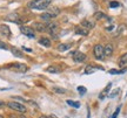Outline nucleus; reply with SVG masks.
Masks as SVG:
<instances>
[{
	"instance_id": "b1692460",
	"label": "nucleus",
	"mask_w": 127,
	"mask_h": 118,
	"mask_svg": "<svg viewBox=\"0 0 127 118\" xmlns=\"http://www.w3.org/2000/svg\"><path fill=\"white\" fill-rule=\"evenodd\" d=\"M78 91L81 94V95H84V94H86V88L85 86H78Z\"/></svg>"
},
{
	"instance_id": "412c9836",
	"label": "nucleus",
	"mask_w": 127,
	"mask_h": 118,
	"mask_svg": "<svg viewBox=\"0 0 127 118\" xmlns=\"http://www.w3.org/2000/svg\"><path fill=\"white\" fill-rule=\"evenodd\" d=\"M53 91L57 92V94H66V90L63 89V88H58V86H54L53 88Z\"/></svg>"
},
{
	"instance_id": "f257e3e1",
	"label": "nucleus",
	"mask_w": 127,
	"mask_h": 118,
	"mask_svg": "<svg viewBox=\"0 0 127 118\" xmlns=\"http://www.w3.org/2000/svg\"><path fill=\"white\" fill-rule=\"evenodd\" d=\"M52 2V0H33L28 4V7L32 9H39V11H42V9H46L50 4Z\"/></svg>"
},
{
	"instance_id": "20e7f679",
	"label": "nucleus",
	"mask_w": 127,
	"mask_h": 118,
	"mask_svg": "<svg viewBox=\"0 0 127 118\" xmlns=\"http://www.w3.org/2000/svg\"><path fill=\"white\" fill-rule=\"evenodd\" d=\"M20 31L23 34H25L26 36L28 37H35V32L32 27H28V26H21L20 27Z\"/></svg>"
},
{
	"instance_id": "dca6fc26",
	"label": "nucleus",
	"mask_w": 127,
	"mask_h": 118,
	"mask_svg": "<svg viewBox=\"0 0 127 118\" xmlns=\"http://www.w3.org/2000/svg\"><path fill=\"white\" fill-rule=\"evenodd\" d=\"M81 26L84 28H86V29H91V28L94 27V25H93L92 22H90L88 20H84V21L81 22Z\"/></svg>"
},
{
	"instance_id": "bb28decb",
	"label": "nucleus",
	"mask_w": 127,
	"mask_h": 118,
	"mask_svg": "<svg viewBox=\"0 0 127 118\" xmlns=\"http://www.w3.org/2000/svg\"><path fill=\"white\" fill-rule=\"evenodd\" d=\"M119 111H120V106H119L118 109H117V111L114 112V115L112 116V118H117V116H118V114H119Z\"/></svg>"
},
{
	"instance_id": "6ab92c4d",
	"label": "nucleus",
	"mask_w": 127,
	"mask_h": 118,
	"mask_svg": "<svg viewBox=\"0 0 127 118\" xmlns=\"http://www.w3.org/2000/svg\"><path fill=\"white\" fill-rule=\"evenodd\" d=\"M11 51H12V54H13L14 56H17V57H24L23 53H21L19 49H17V48H12V49H11Z\"/></svg>"
},
{
	"instance_id": "9d476101",
	"label": "nucleus",
	"mask_w": 127,
	"mask_h": 118,
	"mask_svg": "<svg viewBox=\"0 0 127 118\" xmlns=\"http://www.w3.org/2000/svg\"><path fill=\"white\" fill-rule=\"evenodd\" d=\"M44 21H51L53 18H55V14H53V13H51V12H46V13H44V14H41V17H40Z\"/></svg>"
},
{
	"instance_id": "cd10ccee",
	"label": "nucleus",
	"mask_w": 127,
	"mask_h": 118,
	"mask_svg": "<svg viewBox=\"0 0 127 118\" xmlns=\"http://www.w3.org/2000/svg\"><path fill=\"white\" fill-rule=\"evenodd\" d=\"M0 48H2V49H7V46L2 43V42H0Z\"/></svg>"
},
{
	"instance_id": "423d86ee",
	"label": "nucleus",
	"mask_w": 127,
	"mask_h": 118,
	"mask_svg": "<svg viewBox=\"0 0 127 118\" xmlns=\"http://www.w3.org/2000/svg\"><path fill=\"white\" fill-rule=\"evenodd\" d=\"M9 68L13 69V70H17V71H20V73H25L27 71V66L23 63H12L9 66Z\"/></svg>"
},
{
	"instance_id": "f8f14e48",
	"label": "nucleus",
	"mask_w": 127,
	"mask_h": 118,
	"mask_svg": "<svg viewBox=\"0 0 127 118\" xmlns=\"http://www.w3.org/2000/svg\"><path fill=\"white\" fill-rule=\"evenodd\" d=\"M119 66L124 68V67H127V53H125L124 55H121V57L119 59Z\"/></svg>"
},
{
	"instance_id": "2f4dec72",
	"label": "nucleus",
	"mask_w": 127,
	"mask_h": 118,
	"mask_svg": "<svg viewBox=\"0 0 127 118\" xmlns=\"http://www.w3.org/2000/svg\"><path fill=\"white\" fill-rule=\"evenodd\" d=\"M48 118H58V117H55V116H50Z\"/></svg>"
},
{
	"instance_id": "aec40b11",
	"label": "nucleus",
	"mask_w": 127,
	"mask_h": 118,
	"mask_svg": "<svg viewBox=\"0 0 127 118\" xmlns=\"http://www.w3.org/2000/svg\"><path fill=\"white\" fill-rule=\"evenodd\" d=\"M67 104L71 105V106H73V108H79V106H80V103H78V102H74V101H71V100L67 101Z\"/></svg>"
},
{
	"instance_id": "a211bd4d",
	"label": "nucleus",
	"mask_w": 127,
	"mask_h": 118,
	"mask_svg": "<svg viewBox=\"0 0 127 118\" xmlns=\"http://www.w3.org/2000/svg\"><path fill=\"white\" fill-rule=\"evenodd\" d=\"M47 71H48V73H53V74H58L60 71V69L58 68L57 66H51V67L47 68Z\"/></svg>"
},
{
	"instance_id": "c756f323",
	"label": "nucleus",
	"mask_w": 127,
	"mask_h": 118,
	"mask_svg": "<svg viewBox=\"0 0 127 118\" xmlns=\"http://www.w3.org/2000/svg\"><path fill=\"white\" fill-rule=\"evenodd\" d=\"M4 102H1V101H0V108H1V106H4Z\"/></svg>"
},
{
	"instance_id": "6e6552de",
	"label": "nucleus",
	"mask_w": 127,
	"mask_h": 118,
	"mask_svg": "<svg viewBox=\"0 0 127 118\" xmlns=\"http://www.w3.org/2000/svg\"><path fill=\"white\" fill-rule=\"evenodd\" d=\"M0 34L2 36H7V37L11 36V29H9L7 25H1L0 26Z\"/></svg>"
},
{
	"instance_id": "9b49d317",
	"label": "nucleus",
	"mask_w": 127,
	"mask_h": 118,
	"mask_svg": "<svg viewBox=\"0 0 127 118\" xmlns=\"http://www.w3.org/2000/svg\"><path fill=\"white\" fill-rule=\"evenodd\" d=\"M104 54L105 56H111V55L113 54V46L112 45H106L104 47Z\"/></svg>"
},
{
	"instance_id": "1a4fd4ad",
	"label": "nucleus",
	"mask_w": 127,
	"mask_h": 118,
	"mask_svg": "<svg viewBox=\"0 0 127 118\" xmlns=\"http://www.w3.org/2000/svg\"><path fill=\"white\" fill-rule=\"evenodd\" d=\"M33 27H34V29L38 31V32H45V31H47L46 23H42V22H34Z\"/></svg>"
},
{
	"instance_id": "5701e85b",
	"label": "nucleus",
	"mask_w": 127,
	"mask_h": 118,
	"mask_svg": "<svg viewBox=\"0 0 127 118\" xmlns=\"http://www.w3.org/2000/svg\"><path fill=\"white\" fill-rule=\"evenodd\" d=\"M95 71V68H93L92 66H88L86 69H85V74L86 75H88V74H92V73H94Z\"/></svg>"
},
{
	"instance_id": "473e14b6",
	"label": "nucleus",
	"mask_w": 127,
	"mask_h": 118,
	"mask_svg": "<svg viewBox=\"0 0 127 118\" xmlns=\"http://www.w3.org/2000/svg\"><path fill=\"white\" fill-rule=\"evenodd\" d=\"M20 118H26V117L25 116H20Z\"/></svg>"
},
{
	"instance_id": "ddd939ff",
	"label": "nucleus",
	"mask_w": 127,
	"mask_h": 118,
	"mask_svg": "<svg viewBox=\"0 0 127 118\" xmlns=\"http://www.w3.org/2000/svg\"><path fill=\"white\" fill-rule=\"evenodd\" d=\"M75 33L80 34V35H87L88 34V29H86L84 27H77L75 28Z\"/></svg>"
},
{
	"instance_id": "c85d7f7f",
	"label": "nucleus",
	"mask_w": 127,
	"mask_h": 118,
	"mask_svg": "<svg viewBox=\"0 0 127 118\" xmlns=\"http://www.w3.org/2000/svg\"><path fill=\"white\" fill-rule=\"evenodd\" d=\"M13 98H14V100H17V101H21V102H25V100H24V98H21V97H17V96H14Z\"/></svg>"
},
{
	"instance_id": "f03ea898",
	"label": "nucleus",
	"mask_w": 127,
	"mask_h": 118,
	"mask_svg": "<svg viewBox=\"0 0 127 118\" xmlns=\"http://www.w3.org/2000/svg\"><path fill=\"white\" fill-rule=\"evenodd\" d=\"M7 106L11 108L12 110H14V111L20 112V114L26 112V106L23 104H20V103H18V102H8V103H7Z\"/></svg>"
},
{
	"instance_id": "393cba45",
	"label": "nucleus",
	"mask_w": 127,
	"mask_h": 118,
	"mask_svg": "<svg viewBox=\"0 0 127 118\" xmlns=\"http://www.w3.org/2000/svg\"><path fill=\"white\" fill-rule=\"evenodd\" d=\"M120 6V4L119 2H117V1H112L111 4H109V7L111 8H114V7H119Z\"/></svg>"
},
{
	"instance_id": "0eeeda50",
	"label": "nucleus",
	"mask_w": 127,
	"mask_h": 118,
	"mask_svg": "<svg viewBox=\"0 0 127 118\" xmlns=\"http://www.w3.org/2000/svg\"><path fill=\"white\" fill-rule=\"evenodd\" d=\"M71 55L73 56V60L75 62H82V61L86 60V55L84 54V53H81V51H74Z\"/></svg>"
},
{
	"instance_id": "f3484780",
	"label": "nucleus",
	"mask_w": 127,
	"mask_h": 118,
	"mask_svg": "<svg viewBox=\"0 0 127 118\" xmlns=\"http://www.w3.org/2000/svg\"><path fill=\"white\" fill-rule=\"evenodd\" d=\"M69 48H71V45H69V43H61V45H59V47H58L59 51H66V50H68Z\"/></svg>"
},
{
	"instance_id": "4468645a",
	"label": "nucleus",
	"mask_w": 127,
	"mask_h": 118,
	"mask_svg": "<svg viewBox=\"0 0 127 118\" xmlns=\"http://www.w3.org/2000/svg\"><path fill=\"white\" fill-rule=\"evenodd\" d=\"M39 43L41 46H45V47H51V41L47 37H41L40 40H39Z\"/></svg>"
},
{
	"instance_id": "a878e982",
	"label": "nucleus",
	"mask_w": 127,
	"mask_h": 118,
	"mask_svg": "<svg viewBox=\"0 0 127 118\" xmlns=\"http://www.w3.org/2000/svg\"><path fill=\"white\" fill-rule=\"evenodd\" d=\"M118 92H119V89H117L115 91H113V94H111V95H109V97H111V98H113V97H115V96L118 95Z\"/></svg>"
},
{
	"instance_id": "7ed1b4c3",
	"label": "nucleus",
	"mask_w": 127,
	"mask_h": 118,
	"mask_svg": "<svg viewBox=\"0 0 127 118\" xmlns=\"http://www.w3.org/2000/svg\"><path fill=\"white\" fill-rule=\"evenodd\" d=\"M93 53H94V57L96 60H102L104 59V47L101 45H96L94 46V49H93Z\"/></svg>"
},
{
	"instance_id": "72a5a7b5",
	"label": "nucleus",
	"mask_w": 127,
	"mask_h": 118,
	"mask_svg": "<svg viewBox=\"0 0 127 118\" xmlns=\"http://www.w3.org/2000/svg\"><path fill=\"white\" fill-rule=\"evenodd\" d=\"M0 118H4V117H2V116H1V115H0Z\"/></svg>"
},
{
	"instance_id": "4be33fe9",
	"label": "nucleus",
	"mask_w": 127,
	"mask_h": 118,
	"mask_svg": "<svg viewBox=\"0 0 127 118\" xmlns=\"http://www.w3.org/2000/svg\"><path fill=\"white\" fill-rule=\"evenodd\" d=\"M126 71V69H123V70H117V69H111L109 70V74H113V75H117V74H123Z\"/></svg>"
},
{
	"instance_id": "7c9ffc66",
	"label": "nucleus",
	"mask_w": 127,
	"mask_h": 118,
	"mask_svg": "<svg viewBox=\"0 0 127 118\" xmlns=\"http://www.w3.org/2000/svg\"><path fill=\"white\" fill-rule=\"evenodd\" d=\"M39 118H48V117H47V116H45V115H42V116H40Z\"/></svg>"
},
{
	"instance_id": "2eb2a0df",
	"label": "nucleus",
	"mask_w": 127,
	"mask_h": 118,
	"mask_svg": "<svg viewBox=\"0 0 127 118\" xmlns=\"http://www.w3.org/2000/svg\"><path fill=\"white\" fill-rule=\"evenodd\" d=\"M94 18L96 19V20H101V19H108L109 20L108 17L105 13H102V12H96V13H94Z\"/></svg>"
},
{
	"instance_id": "39448f33",
	"label": "nucleus",
	"mask_w": 127,
	"mask_h": 118,
	"mask_svg": "<svg viewBox=\"0 0 127 118\" xmlns=\"http://www.w3.org/2000/svg\"><path fill=\"white\" fill-rule=\"evenodd\" d=\"M47 31L53 35V37H58V31H59V27H58V23H55V22H52L50 23L48 26H47Z\"/></svg>"
}]
</instances>
